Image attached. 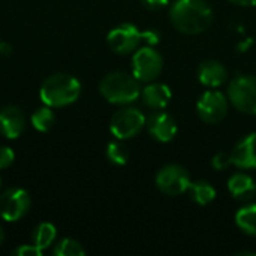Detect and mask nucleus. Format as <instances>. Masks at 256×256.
<instances>
[{"label":"nucleus","instance_id":"1","mask_svg":"<svg viewBox=\"0 0 256 256\" xmlns=\"http://www.w3.org/2000/svg\"><path fill=\"white\" fill-rule=\"evenodd\" d=\"M174 27L184 34L204 33L213 22V9L206 0H176L170 8Z\"/></svg>","mask_w":256,"mask_h":256},{"label":"nucleus","instance_id":"2","mask_svg":"<svg viewBox=\"0 0 256 256\" xmlns=\"http://www.w3.org/2000/svg\"><path fill=\"white\" fill-rule=\"evenodd\" d=\"M81 94V82L69 74L48 76L39 90L40 100L51 108H62L74 104Z\"/></svg>","mask_w":256,"mask_h":256},{"label":"nucleus","instance_id":"3","mask_svg":"<svg viewBox=\"0 0 256 256\" xmlns=\"http://www.w3.org/2000/svg\"><path fill=\"white\" fill-rule=\"evenodd\" d=\"M100 94L116 105H129L141 96L140 81L126 72H111L105 75L99 84Z\"/></svg>","mask_w":256,"mask_h":256},{"label":"nucleus","instance_id":"4","mask_svg":"<svg viewBox=\"0 0 256 256\" xmlns=\"http://www.w3.org/2000/svg\"><path fill=\"white\" fill-rule=\"evenodd\" d=\"M230 104L240 112L256 116V76L240 75L228 87Z\"/></svg>","mask_w":256,"mask_h":256},{"label":"nucleus","instance_id":"5","mask_svg":"<svg viewBox=\"0 0 256 256\" xmlns=\"http://www.w3.org/2000/svg\"><path fill=\"white\" fill-rule=\"evenodd\" d=\"M164 68L162 56L154 50V46L144 45L132 57V75L141 82L154 81Z\"/></svg>","mask_w":256,"mask_h":256},{"label":"nucleus","instance_id":"6","mask_svg":"<svg viewBox=\"0 0 256 256\" xmlns=\"http://www.w3.org/2000/svg\"><path fill=\"white\" fill-rule=\"evenodd\" d=\"M146 122V116L138 108L124 106L112 116L110 130L117 140H130L144 129Z\"/></svg>","mask_w":256,"mask_h":256},{"label":"nucleus","instance_id":"7","mask_svg":"<svg viewBox=\"0 0 256 256\" xmlns=\"http://www.w3.org/2000/svg\"><path fill=\"white\" fill-rule=\"evenodd\" d=\"M189 172L176 164H168L160 168L156 174V186L158 189L168 196H178L188 192L190 186Z\"/></svg>","mask_w":256,"mask_h":256},{"label":"nucleus","instance_id":"8","mask_svg":"<svg viewBox=\"0 0 256 256\" xmlns=\"http://www.w3.org/2000/svg\"><path fill=\"white\" fill-rule=\"evenodd\" d=\"M228 110H230V99L219 90L204 92L196 102L198 117L208 124H214L224 120L228 114Z\"/></svg>","mask_w":256,"mask_h":256},{"label":"nucleus","instance_id":"9","mask_svg":"<svg viewBox=\"0 0 256 256\" xmlns=\"http://www.w3.org/2000/svg\"><path fill=\"white\" fill-rule=\"evenodd\" d=\"M30 204L32 200L27 190L20 188L8 189L0 195V218L6 222H18L27 214Z\"/></svg>","mask_w":256,"mask_h":256},{"label":"nucleus","instance_id":"10","mask_svg":"<svg viewBox=\"0 0 256 256\" xmlns=\"http://www.w3.org/2000/svg\"><path fill=\"white\" fill-rule=\"evenodd\" d=\"M141 42H142L141 32L138 30V27L135 24H130V22L118 24L106 36L108 46L114 52L122 54V56L135 51Z\"/></svg>","mask_w":256,"mask_h":256},{"label":"nucleus","instance_id":"11","mask_svg":"<svg viewBox=\"0 0 256 256\" xmlns=\"http://www.w3.org/2000/svg\"><path fill=\"white\" fill-rule=\"evenodd\" d=\"M148 134L159 142H170L177 135V122L168 112L158 110L152 112L146 122Z\"/></svg>","mask_w":256,"mask_h":256},{"label":"nucleus","instance_id":"12","mask_svg":"<svg viewBox=\"0 0 256 256\" xmlns=\"http://www.w3.org/2000/svg\"><path fill=\"white\" fill-rule=\"evenodd\" d=\"M26 129L22 111L15 105H8L0 110V134L8 140L18 138Z\"/></svg>","mask_w":256,"mask_h":256},{"label":"nucleus","instance_id":"13","mask_svg":"<svg viewBox=\"0 0 256 256\" xmlns=\"http://www.w3.org/2000/svg\"><path fill=\"white\" fill-rule=\"evenodd\" d=\"M232 164L242 170L256 168V134L243 136L232 148L231 153Z\"/></svg>","mask_w":256,"mask_h":256},{"label":"nucleus","instance_id":"14","mask_svg":"<svg viewBox=\"0 0 256 256\" xmlns=\"http://www.w3.org/2000/svg\"><path fill=\"white\" fill-rule=\"evenodd\" d=\"M198 80L202 86L216 88L226 82L228 80V70L226 68L218 62V60H204L196 70Z\"/></svg>","mask_w":256,"mask_h":256},{"label":"nucleus","instance_id":"15","mask_svg":"<svg viewBox=\"0 0 256 256\" xmlns=\"http://www.w3.org/2000/svg\"><path fill=\"white\" fill-rule=\"evenodd\" d=\"M141 98L146 106L158 111V110H164L168 106L172 98V93L166 84L152 81L141 90Z\"/></svg>","mask_w":256,"mask_h":256},{"label":"nucleus","instance_id":"16","mask_svg":"<svg viewBox=\"0 0 256 256\" xmlns=\"http://www.w3.org/2000/svg\"><path fill=\"white\" fill-rule=\"evenodd\" d=\"M228 190L238 201H250L256 194V183L249 174L236 172L228 180Z\"/></svg>","mask_w":256,"mask_h":256},{"label":"nucleus","instance_id":"17","mask_svg":"<svg viewBox=\"0 0 256 256\" xmlns=\"http://www.w3.org/2000/svg\"><path fill=\"white\" fill-rule=\"evenodd\" d=\"M188 192L190 194L192 201L200 206H207V204L213 202L216 198V189L213 188L212 183H208L206 180H198V182L190 183Z\"/></svg>","mask_w":256,"mask_h":256},{"label":"nucleus","instance_id":"18","mask_svg":"<svg viewBox=\"0 0 256 256\" xmlns=\"http://www.w3.org/2000/svg\"><path fill=\"white\" fill-rule=\"evenodd\" d=\"M236 225L246 236L256 237V204L244 206L236 213Z\"/></svg>","mask_w":256,"mask_h":256},{"label":"nucleus","instance_id":"19","mask_svg":"<svg viewBox=\"0 0 256 256\" xmlns=\"http://www.w3.org/2000/svg\"><path fill=\"white\" fill-rule=\"evenodd\" d=\"M56 237H57L56 226L50 222H42L33 231V244L38 246L40 250H44L56 242Z\"/></svg>","mask_w":256,"mask_h":256},{"label":"nucleus","instance_id":"20","mask_svg":"<svg viewBox=\"0 0 256 256\" xmlns=\"http://www.w3.org/2000/svg\"><path fill=\"white\" fill-rule=\"evenodd\" d=\"M32 124L36 130L39 132H48L52 129L54 123H56V114L51 111V106H42L39 110H36L32 114Z\"/></svg>","mask_w":256,"mask_h":256},{"label":"nucleus","instance_id":"21","mask_svg":"<svg viewBox=\"0 0 256 256\" xmlns=\"http://www.w3.org/2000/svg\"><path fill=\"white\" fill-rule=\"evenodd\" d=\"M106 158L111 164L123 166L129 160V150L120 141H114L106 146Z\"/></svg>","mask_w":256,"mask_h":256},{"label":"nucleus","instance_id":"22","mask_svg":"<svg viewBox=\"0 0 256 256\" xmlns=\"http://www.w3.org/2000/svg\"><path fill=\"white\" fill-rule=\"evenodd\" d=\"M54 255L56 256H84L86 250L81 246L80 242L74 238H63L60 240L56 248H54Z\"/></svg>","mask_w":256,"mask_h":256},{"label":"nucleus","instance_id":"23","mask_svg":"<svg viewBox=\"0 0 256 256\" xmlns=\"http://www.w3.org/2000/svg\"><path fill=\"white\" fill-rule=\"evenodd\" d=\"M232 164V159H231V154H226L224 152L220 153H216L212 159V165L214 170L218 171H224V170H228L230 165Z\"/></svg>","mask_w":256,"mask_h":256},{"label":"nucleus","instance_id":"24","mask_svg":"<svg viewBox=\"0 0 256 256\" xmlns=\"http://www.w3.org/2000/svg\"><path fill=\"white\" fill-rule=\"evenodd\" d=\"M15 153L8 146H0V170H6L14 164Z\"/></svg>","mask_w":256,"mask_h":256},{"label":"nucleus","instance_id":"25","mask_svg":"<svg viewBox=\"0 0 256 256\" xmlns=\"http://www.w3.org/2000/svg\"><path fill=\"white\" fill-rule=\"evenodd\" d=\"M10 254L14 256H40L42 250L34 244H26V246H18Z\"/></svg>","mask_w":256,"mask_h":256},{"label":"nucleus","instance_id":"26","mask_svg":"<svg viewBox=\"0 0 256 256\" xmlns=\"http://www.w3.org/2000/svg\"><path fill=\"white\" fill-rule=\"evenodd\" d=\"M141 39H142V42H144L146 45L154 46V45H158L159 40H160V33H159V30H156V28H148V30H146V32H141Z\"/></svg>","mask_w":256,"mask_h":256},{"label":"nucleus","instance_id":"27","mask_svg":"<svg viewBox=\"0 0 256 256\" xmlns=\"http://www.w3.org/2000/svg\"><path fill=\"white\" fill-rule=\"evenodd\" d=\"M141 3L148 10H159L168 4V0H141Z\"/></svg>","mask_w":256,"mask_h":256},{"label":"nucleus","instance_id":"28","mask_svg":"<svg viewBox=\"0 0 256 256\" xmlns=\"http://www.w3.org/2000/svg\"><path fill=\"white\" fill-rule=\"evenodd\" d=\"M230 2L234 4H238V6H244V8L256 6V0H230Z\"/></svg>","mask_w":256,"mask_h":256},{"label":"nucleus","instance_id":"29","mask_svg":"<svg viewBox=\"0 0 256 256\" xmlns=\"http://www.w3.org/2000/svg\"><path fill=\"white\" fill-rule=\"evenodd\" d=\"M12 52V46L6 42H2V46H0V56H9Z\"/></svg>","mask_w":256,"mask_h":256},{"label":"nucleus","instance_id":"30","mask_svg":"<svg viewBox=\"0 0 256 256\" xmlns=\"http://www.w3.org/2000/svg\"><path fill=\"white\" fill-rule=\"evenodd\" d=\"M3 240H4V234H3V230H2V226H0V246L3 244Z\"/></svg>","mask_w":256,"mask_h":256},{"label":"nucleus","instance_id":"31","mask_svg":"<svg viewBox=\"0 0 256 256\" xmlns=\"http://www.w3.org/2000/svg\"><path fill=\"white\" fill-rule=\"evenodd\" d=\"M237 255H252V256H255V254H254V252H238Z\"/></svg>","mask_w":256,"mask_h":256},{"label":"nucleus","instance_id":"32","mask_svg":"<svg viewBox=\"0 0 256 256\" xmlns=\"http://www.w3.org/2000/svg\"><path fill=\"white\" fill-rule=\"evenodd\" d=\"M0 46H2V40H0Z\"/></svg>","mask_w":256,"mask_h":256}]
</instances>
